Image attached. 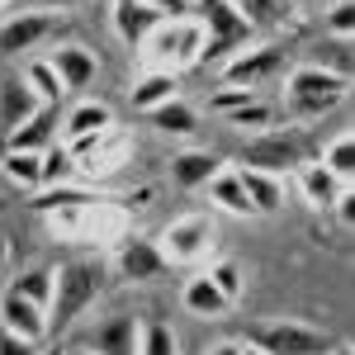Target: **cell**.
Segmentation results:
<instances>
[{
  "mask_svg": "<svg viewBox=\"0 0 355 355\" xmlns=\"http://www.w3.org/2000/svg\"><path fill=\"white\" fill-rule=\"evenodd\" d=\"M48 218V232L62 237V242H81V246H119L128 237V227H133V214L110 199V194H100V199H90V204H76V209H57V214H43Z\"/></svg>",
  "mask_w": 355,
  "mask_h": 355,
  "instance_id": "1",
  "label": "cell"
},
{
  "mask_svg": "<svg viewBox=\"0 0 355 355\" xmlns=\"http://www.w3.org/2000/svg\"><path fill=\"white\" fill-rule=\"evenodd\" d=\"M105 289V261L76 256L53 270V299H48V331H67Z\"/></svg>",
  "mask_w": 355,
  "mask_h": 355,
  "instance_id": "2",
  "label": "cell"
},
{
  "mask_svg": "<svg viewBox=\"0 0 355 355\" xmlns=\"http://www.w3.org/2000/svg\"><path fill=\"white\" fill-rule=\"evenodd\" d=\"M142 57H147L152 71H171V76L199 67L204 62V28H199V19L194 15H185V19H162V24L142 38Z\"/></svg>",
  "mask_w": 355,
  "mask_h": 355,
  "instance_id": "3",
  "label": "cell"
},
{
  "mask_svg": "<svg viewBox=\"0 0 355 355\" xmlns=\"http://www.w3.org/2000/svg\"><path fill=\"white\" fill-rule=\"evenodd\" d=\"M67 157H71V166L81 171L85 180H95V185H100V180H114L123 166L133 162V133H128L123 123H110L105 133L71 142Z\"/></svg>",
  "mask_w": 355,
  "mask_h": 355,
  "instance_id": "4",
  "label": "cell"
},
{
  "mask_svg": "<svg viewBox=\"0 0 355 355\" xmlns=\"http://www.w3.org/2000/svg\"><path fill=\"white\" fill-rule=\"evenodd\" d=\"M346 90H351V81L331 76V71L313 67V62H299L289 71V81H284V110L299 114V119H318V114L336 110L346 100Z\"/></svg>",
  "mask_w": 355,
  "mask_h": 355,
  "instance_id": "5",
  "label": "cell"
},
{
  "mask_svg": "<svg viewBox=\"0 0 355 355\" xmlns=\"http://www.w3.org/2000/svg\"><path fill=\"white\" fill-rule=\"evenodd\" d=\"M214 242H218V227H214L209 214H180L162 227L157 251H162L166 270H171V266H199L214 251Z\"/></svg>",
  "mask_w": 355,
  "mask_h": 355,
  "instance_id": "6",
  "label": "cell"
},
{
  "mask_svg": "<svg viewBox=\"0 0 355 355\" xmlns=\"http://www.w3.org/2000/svg\"><path fill=\"white\" fill-rule=\"evenodd\" d=\"M199 5H204V10H199L194 19L204 28V62H218L223 67L237 48H246V43L256 38V28L232 10V0H199Z\"/></svg>",
  "mask_w": 355,
  "mask_h": 355,
  "instance_id": "7",
  "label": "cell"
},
{
  "mask_svg": "<svg viewBox=\"0 0 355 355\" xmlns=\"http://www.w3.org/2000/svg\"><path fill=\"white\" fill-rule=\"evenodd\" d=\"M256 351L266 355H331V341L327 331L308 327V322H299V318H275V322H261V327H251V336H246Z\"/></svg>",
  "mask_w": 355,
  "mask_h": 355,
  "instance_id": "8",
  "label": "cell"
},
{
  "mask_svg": "<svg viewBox=\"0 0 355 355\" xmlns=\"http://www.w3.org/2000/svg\"><path fill=\"white\" fill-rule=\"evenodd\" d=\"M237 166H251V171H266V175H279L284 180V175H294L303 166V137L284 133V128H266V133L246 137Z\"/></svg>",
  "mask_w": 355,
  "mask_h": 355,
  "instance_id": "9",
  "label": "cell"
},
{
  "mask_svg": "<svg viewBox=\"0 0 355 355\" xmlns=\"http://www.w3.org/2000/svg\"><path fill=\"white\" fill-rule=\"evenodd\" d=\"M284 71V48L279 43H246V48H237V53L223 62V85H242V90H251V95H261V85L275 81Z\"/></svg>",
  "mask_w": 355,
  "mask_h": 355,
  "instance_id": "10",
  "label": "cell"
},
{
  "mask_svg": "<svg viewBox=\"0 0 355 355\" xmlns=\"http://www.w3.org/2000/svg\"><path fill=\"white\" fill-rule=\"evenodd\" d=\"M57 33V15L48 10H24V15H10L0 24V57H24L38 53V43H48Z\"/></svg>",
  "mask_w": 355,
  "mask_h": 355,
  "instance_id": "11",
  "label": "cell"
},
{
  "mask_svg": "<svg viewBox=\"0 0 355 355\" xmlns=\"http://www.w3.org/2000/svg\"><path fill=\"white\" fill-rule=\"evenodd\" d=\"M114 275L128 279V284H152V279H162L166 261H162V251H157V242L128 232L123 242L114 246Z\"/></svg>",
  "mask_w": 355,
  "mask_h": 355,
  "instance_id": "12",
  "label": "cell"
},
{
  "mask_svg": "<svg viewBox=\"0 0 355 355\" xmlns=\"http://www.w3.org/2000/svg\"><path fill=\"white\" fill-rule=\"evenodd\" d=\"M48 62H53L57 81H62V95H81L85 85L100 76V57L90 53L85 43H57V53Z\"/></svg>",
  "mask_w": 355,
  "mask_h": 355,
  "instance_id": "13",
  "label": "cell"
},
{
  "mask_svg": "<svg viewBox=\"0 0 355 355\" xmlns=\"http://www.w3.org/2000/svg\"><path fill=\"white\" fill-rule=\"evenodd\" d=\"M110 123H119L114 119V110L105 105V100H76L71 110L62 114V123H57V142L62 147H71V142H81V137H95V133H105Z\"/></svg>",
  "mask_w": 355,
  "mask_h": 355,
  "instance_id": "14",
  "label": "cell"
},
{
  "mask_svg": "<svg viewBox=\"0 0 355 355\" xmlns=\"http://www.w3.org/2000/svg\"><path fill=\"white\" fill-rule=\"evenodd\" d=\"M294 185H299L303 204H308V209H318V214H331V209H336V199L351 190V185H341L322 162H313V166L303 162L299 171H294Z\"/></svg>",
  "mask_w": 355,
  "mask_h": 355,
  "instance_id": "15",
  "label": "cell"
},
{
  "mask_svg": "<svg viewBox=\"0 0 355 355\" xmlns=\"http://www.w3.org/2000/svg\"><path fill=\"white\" fill-rule=\"evenodd\" d=\"M0 327L24 336V341H33V346H43V341H48V313H43L38 303H28V299L0 294Z\"/></svg>",
  "mask_w": 355,
  "mask_h": 355,
  "instance_id": "16",
  "label": "cell"
},
{
  "mask_svg": "<svg viewBox=\"0 0 355 355\" xmlns=\"http://www.w3.org/2000/svg\"><path fill=\"white\" fill-rule=\"evenodd\" d=\"M57 123H62V110L43 105L33 119H24L15 133L5 137V152H48V147L57 142Z\"/></svg>",
  "mask_w": 355,
  "mask_h": 355,
  "instance_id": "17",
  "label": "cell"
},
{
  "mask_svg": "<svg viewBox=\"0 0 355 355\" xmlns=\"http://www.w3.org/2000/svg\"><path fill=\"white\" fill-rule=\"evenodd\" d=\"M237 180H242V194L251 204V214H279L284 209V180L279 175H266V171H251V166H232Z\"/></svg>",
  "mask_w": 355,
  "mask_h": 355,
  "instance_id": "18",
  "label": "cell"
},
{
  "mask_svg": "<svg viewBox=\"0 0 355 355\" xmlns=\"http://www.w3.org/2000/svg\"><path fill=\"white\" fill-rule=\"evenodd\" d=\"M218 171H223V162L214 157V152L190 147V152H175V162H171V180H175L180 190H204Z\"/></svg>",
  "mask_w": 355,
  "mask_h": 355,
  "instance_id": "19",
  "label": "cell"
},
{
  "mask_svg": "<svg viewBox=\"0 0 355 355\" xmlns=\"http://www.w3.org/2000/svg\"><path fill=\"white\" fill-rule=\"evenodd\" d=\"M38 110H43V105L28 95V85L19 81V76H5V81H0V137H10L24 119H33Z\"/></svg>",
  "mask_w": 355,
  "mask_h": 355,
  "instance_id": "20",
  "label": "cell"
},
{
  "mask_svg": "<svg viewBox=\"0 0 355 355\" xmlns=\"http://www.w3.org/2000/svg\"><path fill=\"white\" fill-rule=\"evenodd\" d=\"M90 355H137V322L133 318H110L90 331Z\"/></svg>",
  "mask_w": 355,
  "mask_h": 355,
  "instance_id": "21",
  "label": "cell"
},
{
  "mask_svg": "<svg viewBox=\"0 0 355 355\" xmlns=\"http://www.w3.org/2000/svg\"><path fill=\"white\" fill-rule=\"evenodd\" d=\"M110 19H114V33H119L128 48H142V38L162 24V19H157L147 5H137V0H114V15H110Z\"/></svg>",
  "mask_w": 355,
  "mask_h": 355,
  "instance_id": "22",
  "label": "cell"
},
{
  "mask_svg": "<svg viewBox=\"0 0 355 355\" xmlns=\"http://www.w3.org/2000/svg\"><path fill=\"white\" fill-rule=\"evenodd\" d=\"M180 303H185V313H190V318H209V322L223 318V313L232 308V303L209 284V275H190V279H185V289H180Z\"/></svg>",
  "mask_w": 355,
  "mask_h": 355,
  "instance_id": "23",
  "label": "cell"
},
{
  "mask_svg": "<svg viewBox=\"0 0 355 355\" xmlns=\"http://www.w3.org/2000/svg\"><path fill=\"white\" fill-rule=\"evenodd\" d=\"M90 199H100L95 185H48V190H33L28 194V209L33 214H57V209H76V204H90Z\"/></svg>",
  "mask_w": 355,
  "mask_h": 355,
  "instance_id": "24",
  "label": "cell"
},
{
  "mask_svg": "<svg viewBox=\"0 0 355 355\" xmlns=\"http://www.w3.org/2000/svg\"><path fill=\"white\" fill-rule=\"evenodd\" d=\"M175 90H180V85H175V76H171V71H152V67H147V71L133 81V95H128V100H133L137 114H152L157 105L175 100Z\"/></svg>",
  "mask_w": 355,
  "mask_h": 355,
  "instance_id": "25",
  "label": "cell"
},
{
  "mask_svg": "<svg viewBox=\"0 0 355 355\" xmlns=\"http://www.w3.org/2000/svg\"><path fill=\"white\" fill-rule=\"evenodd\" d=\"M0 175H5L15 190L33 194L43 185V152H5V157H0Z\"/></svg>",
  "mask_w": 355,
  "mask_h": 355,
  "instance_id": "26",
  "label": "cell"
},
{
  "mask_svg": "<svg viewBox=\"0 0 355 355\" xmlns=\"http://www.w3.org/2000/svg\"><path fill=\"white\" fill-rule=\"evenodd\" d=\"M19 81L28 85V95H33L38 105H53V110H62V81H57V71H53V62H48V57H28Z\"/></svg>",
  "mask_w": 355,
  "mask_h": 355,
  "instance_id": "27",
  "label": "cell"
},
{
  "mask_svg": "<svg viewBox=\"0 0 355 355\" xmlns=\"http://www.w3.org/2000/svg\"><path fill=\"white\" fill-rule=\"evenodd\" d=\"M204 190H209V199H214V209L237 214V218H251V204H246L242 180H237V171H232V166H223V171L209 180V185H204Z\"/></svg>",
  "mask_w": 355,
  "mask_h": 355,
  "instance_id": "28",
  "label": "cell"
},
{
  "mask_svg": "<svg viewBox=\"0 0 355 355\" xmlns=\"http://www.w3.org/2000/svg\"><path fill=\"white\" fill-rule=\"evenodd\" d=\"M147 119H152V128H157V133H171V137H190L194 128H199L194 105H185L180 95H175V100H166V105H157Z\"/></svg>",
  "mask_w": 355,
  "mask_h": 355,
  "instance_id": "29",
  "label": "cell"
},
{
  "mask_svg": "<svg viewBox=\"0 0 355 355\" xmlns=\"http://www.w3.org/2000/svg\"><path fill=\"white\" fill-rule=\"evenodd\" d=\"M5 294L38 303V308L48 313V299H53V270H48V266H28V270H19L15 279H10V289H5Z\"/></svg>",
  "mask_w": 355,
  "mask_h": 355,
  "instance_id": "30",
  "label": "cell"
},
{
  "mask_svg": "<svg viewBox=\"0 0 355 355\" xmlns=\"http://www.w3.org/2000/svg\"><path fill=\"white\" fill-rule=\"evenodd\" d=\"M275 114H279V110H275L270 100H261V95H256L251 105L232 110L223 123H227V128H237V133H246V137H256V133H266V128H275Z\"/></svg>",
  "mask_w": 355,
  "mask_h": 355,
  "instance_id": "31",
  "label": "cell"
},
{
  "mask_svg": "<svg viewBox=\"0 0 355 355\" xmlns=\"http://www.w3.org/2000/svg\"><path fill=\"white\" fill-rule=\"evenodd\" d=\"M313 67H322V71H331V76H341V81H351V38H322L318 48H313V57H308Z\"/></svg>",
  "mask_w": 355,
  "mask_h": 355,
  "instance_id": "32",
  "label": "cell"
},
{
  "mask_svg": "<svg viewBox=\"0 0 355 355\" xmlns=\"http://www.w3.org/2000/svg\"><path fill=\"white\" fill-rule=\"evenodd\" d=\"M322 166H327L341 185H351V180H355V137L351 133H336V137H331L327 147H322Z\"/></svg>",
  "mask_w": 355,
  "mask_h": 355,
  "instance_id": "33",
  "label": "cell"
},
{
  "mask_svg": "<svg viewBox=\"0 0 355 355\" xmlns=\"http://www.w3.org/2000/svg\"><path fill=\"white\" fill-rule=\"evenodd\" d=\"M137 355H180V336L166 322H142L137 327Z\"/></svg>",
  "mask_w": 355,
  "mask_h": 355,
  "instance_id": "34",
  "label": "cell"
},
{
  "mask_svg": "<svg viewBox=\"0 0 355 355\" xmlns=\"http://www.w3.org/2000/svg\"><path fill=\"white\" fill-rule=\"evenodd\" d=\"M204 275H209V284H214V289H218L227 303L242 299L246 275H242V266H237V261H214V270H204Z\"/></svg>",
  "mask_w": 355,
  "mask_h": 355,
  "instance_id": "35",
  "label": "cell"
},
{
  "mask_svg": "<svg viewBox=\"0 0 355 355\" xmlns=\"http://www.w3.org/2000/svg\"><path fill=\"white\" fill-rule=\"evenodd\" d=\"M232 10H237L251 28H266V24H279L284 0H232Z\"/></svg>",
  "mask_w": 355,
  "mask_h": 355,
  "instance_id": "36",
  "label": "cell"
},
{
  "mask_svg": "<svg viewBox=\"0 0 355 355\" xmlns=\"http://www.w3.org/2000/svg\"><path fill=\"white\" fill-rule=\"evenodd\" d=\"M71 175H76V166H71V157H67V147L53 142V147L43 152V185H38V190H48V185H67Z\"/></svg>",
  "mask_w": 355,
  "mask_h": 355,
  "instance_id": "37",
  "label": "cell"
},
{
  "mask_svg": "<svg viewBox=\"0 0 355 355\" xmlns=\"http://www.w3.org/2000/svg\"><path fill=\"white\" fill-rule=\"evenodd\" d=\"M355 33V5L351 0H336L327 10V38H351Z\"/></svg>",
  "mask_w": 355,
  "mask_h": 355,
  "instance_id": "38",
  "label": "cell"
},
{
  "mask_svg": "<svg viewBox=\"0 0 355 355\" xmlns=\"http://www.w3.org/2000/svg\"><path fill=\"white\" fill-rule=\"evenodd\" d=\"M251 100H256V95H251V90H242V85H218V90H214V114H223V119H227L232 110H242V105H251Z\"/></svg>",
  "mask_w": 355,
  "mask_h": 355,
  "instance_id": "39",
  "label": "cell"
},
{
  "mask_svg": "<svg viewBox=\"0 0 355 355\" xmlns=\"http://www.w3.org/2000/svg\"><path fill=\"white\" fill-rule=\"evenodd\" d=\"M137 5H147L157 19H185V15L194 10L190 0H137Z\"/></svg>",
  "mask_w": 355,
  "mask_h": 355,
  "instance_id": "40",
  "label": "cell"
},
{
  "mask_svg": "<svg viewBox=\"0 0 355 355\" xmlns=\"http://www.w3.org/2000/svg\"><path fill=\"white\" fill-rule=\"evenodd\" d=\"M0 355H38V346L33 341H24V336H15V331L0 327Z\"/></svg>",
  "mask_w": 355,
  "mask_h": 355,
  "instance_id": "41",
  "label": "cell"
},
{
  "mask_svg": "<svg viewBox=\"0 0 355 355\" xmlns=\"http://www.w3.org/2000/svg\"><path fill=\"white\" fill-rule=\"evenodd\" d=\"M209 355H242V341H218Z\"/></svg>",
  "mask_w": 355,
  "mask_h": 355,
  "instance_id": "42",
  "label": "cell"
},
{
  "mask_svg": "<svg viewBox=\"0 0 355 355\" xmlns=\"http://www.w3.org/2000/svg\"><path fill=\"white\" fill-rule=\"evenodd\" d=\"M242 355H266V351H256V346H251V341H242Z\"/></svg>",
  "mask_w": 355,
  "mask_h": 355,
  "instance_id": "43",
  "label": "cell"
},
{
  "mask_svg": "<svg viewBox=\"0 0 355 355\" xmlns=\"http://www.w3.org/2000/svg\"><path fill=\"white\" fill-rule=\"evenodd\" d=\"M38 355H67V351H62V346H48V351H38Z\"/></svg>",
  "mask_w": 355,
  "mask_h": 355,
  "instance_id": "44",
  "label": "cell"
},
{
  "mask_svg": "<svg viewBox=\"0 0 355 355\" xmlns=\"http://www.w3.org/2000/svg\"><path fill=\"white\" fill-rule=\"evenodd\" d=\"M48 5H62V10H67V5H81V0H48Z\"/></svg>",
  "mask_w": 355,
  "mask_h": 355,
  "instance_id": "45",
  "label": "cell"
},
{
  "mask_svg": "<svg viewBox=\"0 0 355 355\" xmlns=\"http://www.w3.org/2000/svg\"><path fill=\"white\" fill-rule=\"evenodd\" d=\"M67 355H90V351H67Z\"/></svg>",
  "mask_w": 355,
  "mask_h": 355,
  "instance_id": "46",
  "label": "cell"
},
{
  "mask_svg": "<svg viewBox=\"0 0 355 355\" xmlns=\"http://www.w3.org/2000/svg\"><path fill=\"white\" fill-rule=\"evenodd\" d=\"M5 5H10V0H0V10H5Z\"/></svg>",
  "mask_w": 355,
  "mask_h": 355,
  "instance_id": "47",
  "label": "cell"
},
{
  "mask_svg": "<svg viewBox=\"0 0 355 355\" xmlns=\"http://www.w3.org/2000/svg\"><path fill=\"white\" fill-rule=\"evenodd\" d=\"M190 5H199V0H190Z\"/></svg>",
  "mask_w": 355,
  "mask_h": 355,
  "instance_id": "48",
  "label": "cell"
},
{
  "mask_svg": "<svg viewBox=\"0 0 355 355\" xmlns=\"http://www.w3.org/2000/svg\"><path fill=\"white\" fill-rule=\"evenodd\" d=\"M0 246H5V242H0Z\"/></svg>",
  "mask_w": 355,
  "mask_h": 355,
  "instance_id": "49",
  "label": "cell"
}]
</instances>
